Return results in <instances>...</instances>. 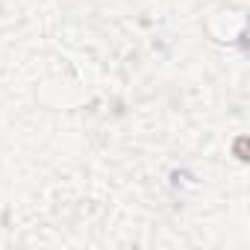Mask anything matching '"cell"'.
<instances>
[{
	"label": "cell",
	"mask_w": 250,
	"mask_h": 250,
	"mask_svg": "<svg viewBox=\"0 0 250 250\" xmlns=\"http://www.w3.org/2000/svg\"><path fill=\"white\" fill-rule=\"evenodd\" d=\"M235 156H238L241 162L247 159V156H244V139H238V142H235Z\"/></svg>",
	"instance_id": "1"
}]
</instances>
